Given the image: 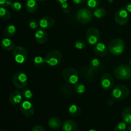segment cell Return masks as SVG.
<instances>
[{
  "label": "cell",
  "instance_id": "ba28073f",
  "mask_svg": "<svg viewBox=\"0 0 131 131\" xmlns=\"http://www.w3.org/2000/svg\"><path fill=\"white\" fill-rule=\"evenodd\" d=\"M13 56L17 63H24L28 59V52L22 46H17L13 50Z\"/></svg>",
  "mask_w": 131,
  "mask_h": 131
},
{
  "label": "cell",
  "instance_id": "1f68e13d",
  "mask_svg": "<svg viewBox=\"0 0 131 131\" xmlns=\"http://www.w3.org/2000/svg\"><path fill=\"white\" fill-rule=\"evenodd\" d=\"M39 26H40L39 23H38V20H37V19L33 18V19H31L30 20H29V26L32 30H34V31L38 30Z\"/></svg>",
  "mask_w": 131,
  "mask_h": 131
},
{
  "label": "cell",
  "instance_id": "f6af8a7d",
  "mask_svg": "<svg viewBox=\"0 0 131 131\" xmlns=\"http://www.w3.org/2000/svg\"><path fill=\"white\" fill-rule=\"evenodd\" d=\"M88 131H97V130H95V129H90V130H88Z\"/></svg>",
  "mask_w": 131,
  "mask_h": 131
},
{
  "label": "cell",
  "instance_id": "603a6c76",
  "mask_svg": "<svg viewBox=\"0 0 131 131\" xmlns=\"http://www.w3.org/2000/svg\"><path fill=\"white\" fill-rule=\"evenodd\" d=\"M69 112L71 116L74 117H78L81 115V110L79 106L76 105H71L69 108Z\"/></svg>",
  "mask_w": 131,
  "mask_h": 131
},
{
  "label": "cell",
  "instance_id": "9a60e30c",
  "mask_svg": "<svg viewBox=\"0 0 131 131\" xmlns=\"http://www.w3.org/2000/svg\"><path fill=\"white\" fill-rule=\"evenodd\" d=\"M35 40L40 44H43L46 43L48 38L47 33L43 29H38L35 33Z\"/></svg>",
  "mask_w": 131,
  "mask_h": 131
},
{
  "label": "cell",
  "instance_id": "cb8c5ba5",
  "mask_svg": "<svg viewBox=\"0 0 131 131\" xmlns=\"http://www.w3.org/2000/svg\"><path fill=\"white\" fill-rule=\"evenodd\" d=\"M16 33V28L14 25H9L5 28L3 35L7 38L12 37Z\"/></svg>",
  "mask_w": 131,
  "mask_h": 131
},
{
  "label": "cell",
  "instance_id": "4fadbf2b",
  "mask_svg": "<svg viewBox=\"0 0 131 131\" xmlns=\"http://www.w3.org/2000/svg\"><path fill=\"white\" fill-rule=\"evenodd\" d=\"M93 51L97 56L100 57H104L108 54V48L104 43L100 42L95 45L93 47Z\"/></svg>",
  "mask_w": 131,
  "mask_h": 131
},
{
  "label": "cell",
  "instance_id": "5b68a950",
  "mask_svg": "<svg viewBox=\"0 0 131 131\" xmlns=\"http://www.w3.org/2000/svg\"><path fill=\"white\" fill-rule=\"evenodd\" d=\"M62 59V55L58 50L54 49L48 52L46 56V61L47 65L54 67L61 63Z\"/></svg>",
  "mask_w": 131,
  "mask_h": 131
},
{
  "label": "cell",
  "instance_id": "60d3db41",
  "mask_svg": "<svg viewBox=\"0 0 131 131\" xmlns=\"http://www.w3.org/2000/svg\"><path fill=\"white\" fill-rule=\"evenodd\" d=\"M74 3L78 4V5H79V4H82L85 1V0H73Z\"/></svg>",
  "mask_w": 131,
  "mask_h": 131
},
{
  "label": "cell",
  "instance_id": "7dc6e473",
  "mask_svg": "<svg viewBox=\"0 0 131 131\" xmlns=\"http://www.w3.org/2000/svg\"><path fill=\"white\" fill-rule=\"evenodd\" d=\"M130 79H131V78H130Z\"/></svg>",
  "mask_w": 131,
  "mask_h": 131
},
{
  "label": "cell",
  "instance_id": "8d00e7d4",
  "mask_svg": "<svg viewBox=\"0 0 131 131\" xmlns=\"http://www.w3.org/2000/svg\"><path fill=\"white\" fill-rule=\"evenodd\" d=\"M12 3V0H0V6L3 7H7L10 6Z\"/></svg>",
  "mask_w": 131,
  "mask_h": 131
},
{
  "label": "cell",
  "instance_id": "7c38bea8",
  "mask_svg": "<svg viewBox=\"0 0 131 131\" xmlns=\"http://www.w3.org/2000/svg\"><path fill=\"white\" fill-rule=\"evenodd\" d=\"M115 22L120 26H124L128 23L129 16L128 12L125 9H120L116 12L115 15Z\"/></svg>",
  "mask_w": 131,
  "mask_h": 131
},
{
  "label": "cell",
  "instance_id": "4dcf8cb0",
  "mask_svg": "<svg viewBox=\"0 0 131 131\" xmlns=\"http://www.w3.org/2000/svg\"><path fill=\"white\" fill-rule=\"evenodd\" d=\"M127 127L125 122H120L115 126L114 131H127Z\"/></svg>",
  "mask_w": 131,
  "mask_h": 131
},
{
  "label": "cell",
  "instance_id": "ac0fdd59",
  "mask_svg": "<svg viewBox=\"0 0 131 131\" xmlns=\"http://www.w3.org/2000/svg\"><path fill=\"white\" fill-rule=\"evenodd\" d=\"M0 45L3 49L6 51H11L15 48V44L14 42L7 37L1 39Z\"/></svg>",
  "mask_w": 131,
  "mask_h": 131
},
{
  "label": "cell",
  "instance_id": "3957f363",
  "mask_svg": "<svg viewBox=\"0 0 131 131\" xmlns=\"http://www.w3.org/2000/svg\"><path fill=\"white\" fill-rule=\"evenodd\" d=\"M62 76L64 80L71 84H76L79 79V73L72 67H67L64 69L62 72Z\"/></svg>",
  "mask_w": 131,
  "mask_h": 131
},
{
  "label": "cell",
  "instance_id": "d4e9b609",
  "mask_svg": "<svg viewBox=\"0 0 131 131\" xmlns=\"http://www.w3.org/2000/svg\"><path fill=\"white\" fill-rule=\"evenodd\" d=\"M90 67L94 70H99L102 68V62L99 59L93 58L90 62Z\"/></svg>",
  "mask_w": 131,
  "mask_h": 131
},
{
  "label": "cell",
  "instance_id": "74e56055",
  "mask_svg": "<svg viewBox=\"0 0 131 131\" xmlns=\"http://www.w3.org/2000/svg\"><path fill=\"white\" fill-rule=\"evenodd\" d=\"M31 131H45V129L42 125H37L33 127Z\"/></svg>",
  "mask_w": 131,
  "mask_h": 131
},
{
  "label": "cell",
  "instance_id": "7bdbcfd3",
  "mask_svg": "<svg viewBox=\"0 0 131 131\" xmlns=\"http://www.w3.org/2000/svg\"><path fill=\"white\" fill-rule=\"evenodd\" d=\"M127 131H131V124H129V125L128 126Z\"/></svg>",
  "mask_w": 131,
  "mask_h": 131
},
{
  "label": "cell",
  "instance_id": "30bf717a",
  "mask_svg": "<svg viewBox=\"0 0 131 131\" xmlns=\"http://www.w3.org/2000/svg\"><path fill=\"white\" fill-rule=\"evenodd\" d=\"M20 110L22 114L27 118L31 117L34 115V107L31 102L28 100H26L20 104Z\"/></svg>",
  "mask_w": 131,
  "mask_h": 131
},
{
  "label": "cell",
  "instance_id": "4316f807",
  "mask_svg": "<svg viewBox=\"0 0 131 131\" xmlns=\"http://www.w3.org/2000/svg\"><path fill=\"white\" fill-rule=\"evenodd\" d=\"M11 17V14L8 10L5 7H0V19L3 20H8Z\"/></svg>",
  "mask_w": 131,
  "mask_h": 131
},
{
  "label": "cell",
  "instance_id": "8fae6325",
  "mask_svg": "<svg viewBox=\"0 0 131 131\" xmlns=\"http://www.w3.org/2000/svg\"><path fill=\"white\" fill-rule=\"evenodd\" d=\"M114 78L112 75L109 73H105L101 78V85L104 90H110L113 88Z\"/></svg>",
  "mask_w": 131,
  "mask_h": 131
},
{
  "label": "cell",
  "instance_id": "52a82bcc",
  "mask_svg": "<svg viewBox=\"0 0 131 131\" xmlns=\"http://www.w3.org/2000/svg\"><path fill=\"white\" fill-rule=\"evenodd\" d=\"M101 38V33L97 28L92 27L87 30L86 33V40L88 44L91 46L95 45L98 43Z\"/></svg>",
  "mask_w": 131,
  "mask_h": 131
},
{
  "label": "cell",
  "instance_id": "ee69618b",
  "mask_svg": "<svg viewBox=\"0 0 131 131\" xmlns=\"http://www.w3.org/2000/svg\"><path fill=\"white\" fill-rule=\"evenodd\" d=\"M129 67L131 68V58H130V60H129Z\"/></svg>",
  "mask_w": 131,
  "mask_h": 131
},
{
  "label": "cell",
  "instance_id": "277c9868",
  "mask_svg": "<svg viewBox=\"0 0 131 131\" xmlns=\"http://www.w3.org/2000/svg\"><path fill=\"white\" fill-rule=\"evenodd\" d=\"M130 93L129 88L125 85L119 84L113 87L111 91V95L117 100H122L128 97Z\"/></svg>",
  "mask_w": 131,
  "mask_h": 131
},
{
  "label": "cell",
  "instance_id": "f546056e",
  "mask_svg": "<svg viewBox=\"0 0 131 131\" xmlns=\"http://www.w3.org/2000/svg\"><path fill=\"white\" fill-rule=\"evenodd\" d=\"M86 47V42L83 39H78L75 42V47L78 50H82Z\"/></svg>",
  "mask_w": 131,
  "mask_h": 131
},
{
  "label": "cell",
  "instance_id": "bcb514c9",
  "mask_svg": "<svg viewBox=\"0 0 131 131\" xmlns=\"http://www.w3.org/2000/svg\"><path fill=\"white\" fill-rule=\"evenodd\" d=\"M37 1H40V2H43V1H44L45 0H37Z\"/></svg>",
  "mask_w": 131,
  "mask_h": 131
},
{
  "label": "cell",
  "instance_id": "44dd1931",
  "mask_svg": "<svg viewBox=\"0 0 131 131\" xmlns=\"http://www.w3.org/2000/svg\"><path fill=\"white\" fill-rule=\"evenodd\" d=\"M38 7V5L36 0H28L26 3V10L28 13L35 12Z\"/></svg>",
  "mask_w": 131,
  "mask_h": 131
},
{
  "label": "cell",
  "instance_id": "9c48e42d",
  "mask_svg": "<svg viewBox=\"0 0 131 131\" xmlns=\"http://www.w3.org/2000/svg\"><path fill=\"white\" fill-rule=\"evenodd\" d=\"M77 20L81 24H86L89 23L92 18V13L89 9L82 8L76 14Z\"/></svg>",
  "mask_w": 131,
  "mask_h": 131
},
{
  "label": "cell",
  "instance_id": "f35d334b",
  "mask_svg": "<svg viewBox=\"0 0 131 131\" xmlns=\"http://www.w3.org/2000/svg\"><path fill=\"white\" fill-rule=\"evenodd\" d=\"M125 9L128 12H131V3H128L125 5Z\"/></svg>",
  "mask_w": 131,
  "mask_h": 131
},
{
  "label": "cell",
  "instance_id": "e0dca14e",
  "mask_svg": "<svg viewBox=\"0 0 131 131\" xmlns=\"http://www.w3.org/2000/svg\"><path fill=\"white\" fill-rule=\"evenodd\" d=\"M63 131H78L79 126L75 121L72 120H67L64 122L62 125Z\"/></svg>",
  "mask_w": 131,
  "mask_h": 131
},
{
  "label": "cell",
  "instance_id": "2e32d148",
  "mask_svg": "<svg viewBox=\"0 0 131 131\" xmlns=\"http://www.w3.org/2000/svg\"><path fill=\"white\" fill-rule=\"evenodd\" d=\"M23 95L19 90H14L9 96V101L13 105H17L21 102Z\"/></svg>",
  "mask_w": 131,
  "mask_h": 131
},
{
  "label": "cell",
  "instance_id": "b9f144b4",
  "mask_svg": "<svg viewBox=\"0 0 131 131\" xmlns=\"http://www.w3.org/2000/svg\"><path fill=\"white\" fill-rule=\"evenodd\" d=\"M56 1L60 4H63L65 3H67V0H56Z\"/></svg>",
  "mask_w": 131,
  "mask_h": 131
},
{
  "label": "cell",
  "instance_id": "d590c367",
  "mask_svg": "<svg viewBox=\"0 0 131 131\" xmlns=\"http://www.w3.org/2000/svg\"><path fill=\"white\" fill-rule=\"evenodd\" d=\"M61 10L64 14H68L69 13L70 10V6L67 3H65L63 4H61Z\"/></svg>",
  "mask_w": 131,
  "mask_h": 131
},
{
  "label": "cell",
  "instance_id": "83f0119b",
  "mask_svg": "<svg viewBox=\"0 0 131 131\" xmlns=\"http://www.w3.org/2000/svg\"><path fill=\"white\" fill-rule=\"evenodd\" d=\"M106 11L104 8H97L93 12V15L97 19H101L106 15Z\"/></svg>",
  "mask_w": 131,
  "mask_h": 131
},
{
  "label": "cell",
  "instance_id": "e575fe53",
  "mask_svg": "<svg viewBox=\"0 0 131 131\" xmlns=\"http://www.w3.org/2000/svg\"><path fill=\"white\" fill-rule=\"evenodd\" d=\"M87 5L90 8H96L100 4V0H87Z\"/></svg>",
  "mask_w": 131,
  "mask_h": 131
},
{
  "label": "cell",
  "instance_id": "ab89813d",
  "mask_svg": "<svg viewBox=\"0 0 131 131\" xmlns=\"http://www.w3.org/2000/svg\"><path fill=\"white\" fill-rule=\"evenodd\" d=\"M107 103L109 106H112V105H113V104L115 103V99H114L113 98L109 99L108 101H107Z\"/></svg>",
  "mask_w": 131,
  "mask_h": 131
},
{
  "label": "cell",
  "instance_id": "6da1fadb",
  "mask_svg": "<svg viewBox=\"0 0 131 131\" xmlns=\"http://www.w3.org/2000/svg\"><path fill=\"white\" fill-rule=\"evenodd\" d=\"M125 42L121 38H115L110 42L108 51L114 56H119L125 51Z\"/></svg>",
  "mask_w": 131,
  "mask_h": 131
},
{
  "label": "cell",
  "instance_id": "d6986e66",
  "mask_svg": "<svg viewBox=\"0 0 131 131\" xmlns=\"http://www.w3.org/2000/svg\"><path fill=\"white\" fill-rule=\"evenodd\" d=\"M82 76L86 79H93L95 74V70L92 69L91 67H84L81 69Z\"/></svg>",
  "mask_w": 131,
  "mask_h": 131
},
{
  "label": "cell",
  "instance_id": "836d02e7",
  "mask_svg": "<svg viewBox=\"0 0 131 131\" xmlns=\"http://www.w3.org/2000/svg\"><path fill=\"white\" fill-rule=\"evenodd\" d=\"M22 95H23V97L24 99H26V100H30L33 98V93L31 92V90L29 89H25L23 90V92H22Z\"/></svg>",
  "mask_w": 131,
  "mask_h": 131
},
{
  "label": "cell",
  "instance_id": "484cf974",
  "mask_svg": "<svg viewBox=\"0 0 131 131\" xmlns=\"http://www.w3.org/2000/svg\"><path fill=\"white\" fill-rule=\"evenodd\" d=\"M46 63V58H43L42 56H36L34 58V60H33V64L37 67H42L44 66Z\"/></svg>",
  "mask_w": 131,
  "mask_h": 131
},
{
  "label": "cell",
  "instance_id": "7a4b0ae2",
  "mask_svg": "<svg viewBox=\"0 0 131 131\" xmlns=\"http://www.w3.org/2000/svg\"><path fill=\"white\" fill-rule=\"evenodd\" d=\"M114 75L119 80H128L131 78V68L125 64L118 65L114 70Z\"/></svg>",
  "mask_w": 131,
  "mask_h": 131
},
{
  "label": "cell",
  "instance_id": "ffe728a7",
  "mask_svg": "<svg viewBox=\"0 0 131 131\" xmlns=\"http://www.w3.org/2000/svg\"><path fill=\"white\" fill-rule=\"evenodd\" d=\"M48 125L51 129H53V130H56L61 127L62 125V122H61V119L54 116V117L51 118L49 120Z\"/></svg>",
  "mask_w": 131,
  "mask_h": 131
},
{
  "label": "cell",
  "instance_id": "5bb4252c",
  "mask_svg": "<svg viewBox=\"0 0 131 131\" xmlns=\"http://www.w3.org/2000/svg\"><path fill=\"white\" fill-rule=\"evenodd\" d=\"M55 20L51 16H46L42 17L39 22V25L42 29H50L54 26Z\"/></svg>",
  "mask_w": 131,
  "mask_h": 131
},
{
  "label": "cell",
  "instance_id": "7402d4cb",
  "mask_svg": "<svg viewBox=\"0 0 131 131\" xmlns=\"http://www.w3.org/2000/svg\"><path fill=\"white\" fill-rule=\"evenodd\" d=\"M122 118L126 124H131V107H125L123 110Z\"/></svg>",
  "mask_w": 131,
  "mask_h": 131
},
{
  "label": "cell",
  "instance_id": "d6a6232c",
  "mask_svg": "<svg viewBox=\"0 0 131 131\" xmlns=\"http://www.w3.org/2000/svg\"><path fill=\"white\" fill-rule=\"evenodd\" d=\"M10 8L15 12H19L21 10L22 5L18 1H14V2H12L11 5H10Z\"/></svg>",
  "mask_w": 131,
  "mask_h": 131
},
{
  "label": "cell",
  "instance_id": "8992f818",
  "mask_svg": "<svg viewBox=\"0 0 131 131\" xmlns=\"http://www.w3.org/2000/svg\"><path fill=\"white\" fill-rule=\"evenodd\" d=\"M12 82L15 88L22 89L28 84V77L25 73L23 72H17L13 76Z\"/></svg>",
  "mask_w": 131,
  "mask_h": 131
},
{
  "label": "cell",
  "instance_id": "f1b7e54d",
  "mask_svg": "<svg viewBox=\"0 0 131 131\" xmlns=\"http://www.w3.org/2000/svg\"><path fill=\"white\" fill-rule=\"evenodd\" d=\"M74 90L78 94H83L85 92L86 88L84 84L81 83H76L74 86Z\"/></svg>",
  "mask_w": 131,
  "mask_h": 131
}]
</instances>
